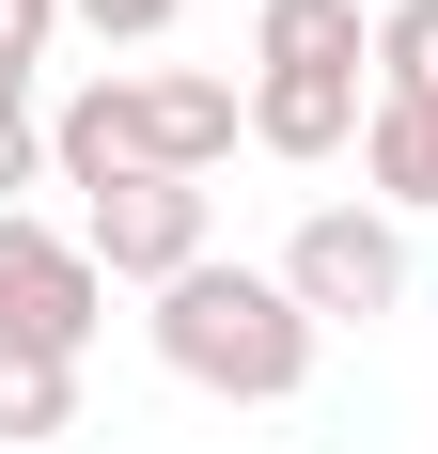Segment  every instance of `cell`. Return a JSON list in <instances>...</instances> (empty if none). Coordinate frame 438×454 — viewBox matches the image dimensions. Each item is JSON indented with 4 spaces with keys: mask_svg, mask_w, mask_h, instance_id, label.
I'll list each match as a JSON object with an SVG mask.
<instances>
[{
    "mask_svg": "<svg viewBox=\"0 0 438 454\" xmlns=\"http://www.w3.org/2000/svg\"><path fill=\"white\" fill-rule=\"evenodd\" d=\"M235 141H251V94H235V79H188V63H94V79L47 110V173L79 188V204L126 188V173L204 188Z\"/></svg>",
    "mask_w": 438,
    "mask_h": 454,
    "instance_id": "obj_1",
    "label": "cell"
},
{
    "mask_svg": "<svg viewBox=\"0 0 438 454\" xmlns=\"http://www.w3.org/2000/svg\"><path fill=\"white\" fill-rule=\"evenodd\" d=\"M141 329H157V361H173L188 392H219V408H282V392H313V345H329V329L282 298V267H188Z\"/></svg>",
    "mask_w": 438,
    "mask_h": 454,
    "instance_id": "obj_2",
    "label": "cell"
},
{
    "mask_svg": "<svg viewBox=\"0 0 438 454\" xmlns=\"http://www.w3.org/2000/svg\"><path fill=\"white\" fill-rule=\"evenodd\" d=\"M282 298H298L313 329H376L407 298V220L392 204H313V220L282 235Z\"/></svg>",
    "mask_w": 438,
    "mask_h": 454,
    "instance_id": "obj_3",
    "label": "cell"
},
{
    "mask_svg": "<svg viewBox=\"0 0 438 454\" xmlns=\"http://www.w3.org/2000/svg\"><path fill=\"white\" fill-rule=\"evenodd\" d=\"M79 251H94L110 282H141V298H173L188 267H219V204L173 188V173H126V188H94V204H79Z\"/></svg>",
    "mask_w": 438,
    "mask_h": 454,
    "instance_id": "obj_4",
    "label": "cell"
},
{
    "mask_svg": "<svg viewBox=\"0 0 438 454\" xmlns=\"http://www.w3.org/2000/svg\"><path fill=\"white\" fill-rule=\"evenodd\" d=\"M94 298H110V267H94L79 235L0 220V345H32V361H79V345H94Z\"/></svg>",
    "mask_w": 438,
    "mask_h": 454,
    "instance_id": "obj_5",
    "label": "cell"
},
{
    "mask_svg": "<svg viewBox=\"0 0 438 454\" xmlns=\"http://www.w3.org/2000/svg\"><path fill=\"white\" fill-rule=\"evenodd\" d=\"M376 79V16L360 0H251V79Z\"/></svg>",
    "mask_w": 438,
    "mask_h": 454,
    "instance_id": "obj_6",
    "label": "cell"
},
{
    "mask_svg": "<svg viewBox=\"0 0 438 454\" xmlns=\"http://www.w3.org/2000/svg\"><path fill=\"white\" fill-rule=\"evenodd\" d=\"M360 126H376V79H282V63L251 79V141H266V157H298V173H313V157H345Z\"/></svg>",
    "mask_w": 438,
    "mask_h": 454,
    "instance_id": "obj_7",
    "label": "cell"
},
{
    "mask_svg": "<svg viewBox=\"0 0 438 454\" xmlns=\"http://www.w3.org/2000/svg\"><path fill=\"white\" fill-rule=\"evenodd\" d=\"M360 188H376L392 220L438 204V94H376V126H360Z\"/></svg>",
    "mask_w": 438,
    "mask_h": 454,
    "instance_id": "obj_8",
    "label": "cell"
},
{
    "mask_svg": "<svg viewBox=\"0 0 438 454\" xmlns=\"http://www.w3.org/2000/svg\"><path fill=\"white\" fill-rule=\"evenodd\" d=\"M63 423H79V361L0 345V439H63Z\"/></svg>",
    "mask_w": 438,
    "mask_h": 454,
    "instance_id": "obj_9",
    "label": "cell"
},
{
    "mask_svg": "<svg viewBox=\"0 0 438 454\" xmlns=\"http://www.w3.org/2000/svg\"><path fill=\"white\" fill-rule=\"evenodd\" d=\"M376 94H438V0H376Z\"/></svg>",
    "mask_w": 438,
    "mask_h": 454,
    "instance_id": "obj_10",
    "label": "cell"
},
{
    "mask_svg": "<svg viewBox=\"0 0 438 454\" xmlns=\"http://www.w3.org/2000/svg\"><path fill=\"white\" fill-rule=\"evenodd\" d=\"M63 32V0H0V110H32V63Z\"/></svg>",
    "mask_w": 438,
    "mask_h": 454,
    "instance_id": "obj_11",
    "label": "cell"
},
{
    "mask_svg": "<svg viewBox=\"0 0 438 454\" xmlns=\"http://www.w3.org/2000/svg\"><path fill=\"white\" fill-rule=\"evenodd\" d=\"M47 188V110H0V220H32Z\"/></svg>",
    "mask_w": 438,
    "mask_h": 454,
    "instance_id": "obj_12",
    "label": "cell"
},
{
    "mask_svg": "<svg viewBox=\"0 0 438 454\" xmlns=\"http://www.w3.org/2000/svg\"><path fill=\"white\" fill-rule=\"evenodd\" d=\"M63 16H79L94 47H157V32H173V16H188V0H63Z\"/></svg>",
    "mask_w": 438,
    "mask_h": 454,
    "instance_id": "obj_13",
    "label": "cell"
}]
</instances>
